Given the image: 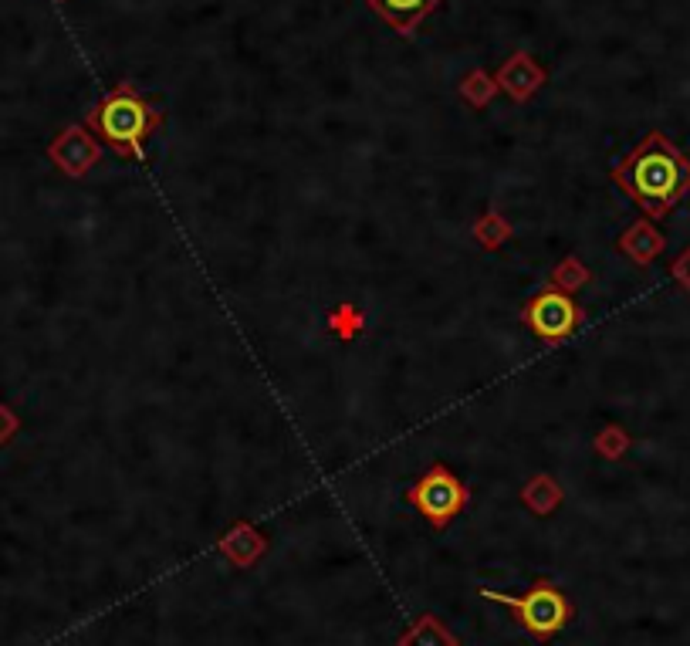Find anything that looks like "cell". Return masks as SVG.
Segmentation results:
<instances>
[{
  "label": "cell",
  "mask_w": 690,
  "mask_h": 646,
  "mask_svg": "<svg viewBox=\"0 0 690 646\" xmlns=\"http://www.w3.org/2000/svg\"><path fill=\"white\" fill-rule=\"evenodd\" d=\"M515 237V227L511 220L501 214V210H488L474 220V241L484 247V251H501L504 244Z\"/></svg>",
  "instance_id": "obj_12"
},
{
  "label": "cell",
  "mask_w": 690,
  "mask_h": 646,
  "mask_svg": "<svg viewBox=\"0 0 690 646\" xmlns=\"http://www.w3.org/2000/svg\"><path fill=\"white\" fill-rule=\"evenodd\" d=\"M400 646H457V640L440 626V619L423 616L420 623L403 636Z\"/></svg>",
  "instance_id": "obj_17"
},
{
  "label": "cell",
  "mask_w": 690,
  "mask_h": 646,
  "mask_svg": "<svg viewBox=\"0 0 690 646\" xmlns=\"http://www.w3.org/2000/svg\"><path fill=\"white\" fill-rule=\"evenodd\" d=\"M369 11H376L396 34H413L427 14L437 11L444 0H362Z\"/></svg>",
  "instance_id": "obj_8"
},
{
  "label": "cell",
  "mask_w": 690,
  "mask_h": 646,
  "mask_svg": "<svg viewBox=\"0 0 690 646\" xmlns=\"http://www.w3.org/2000/svg\"><path fill=\"white\" fill-rule=\"evenodd\" d=\"M670 274H674V281H677V285L684 288L687 295H690V247H687V251L680 254V258L674 261V268H670Z\"/></svg>",
  "instance_id": "obj_19"
},
{
  "label": "cell",
  "mask_w": 690,
  "mask_h": 646,
  "mask_svg": "<svg viewBox=\"0 0 690 646\" xmlns=\"http://www.w3.org/2000/svg\"><path fill=\"white\" fill-rule=\"evenodd\" d=\"M48 159L58 166L65 176L72 180H82L102 163V139L92 136L88 126H68L61 129L48 146Z\"/></svg>",
  "instance_id": "obj_6"
},
{
  "label": "cell",
  "mask_w": 690,
  "mask_h": 646,
  "mask_svg": "<svg viewBox=\"0 0 690 646\" xmlns=\"http://www.w3.org/2000/svg\"><path fill=\"white\" fill-rule=\"evenodd\" d=\"M613 180L650 220H660L690 193V159L670 136L647 132L643 143L613 166Z\"/></svg>",
  "instance_id": "obj_1"
},
{
  "label": "cell",
  "mask_w": 690,
  "mask_h": 646,
  "mask_svg": "<svg viewBox=\"0 0 690 646\" xmlns=\"http://www.w3.org/2000/svg\"><path fill=\"white\" fill-rule=\"evenodd\" d=\"M498 92L501 88H498V82H494V75H488L484 68H471V72L460 78V85H457V95L471 105V109H488Z\"/></svg>",
  "instance_id": "obj_13"
},
{
  "label": "cell",
  "mask_w": 690,
  "mask_h": 646,
  "mask_svg": "<svg viewBox=\"0 0 690 646\" xmlns=\"http://www.w3.org/2000/svg\"><path fill=\"white\" fill-rule=\"evenodd\" d=\"M589 281H592V271L575 258V254H565V258L552 268V274H548V288H559V291H565V295L582 291Z\"/></svg>",
  "instance_id": "obj_14"
},
{
  "label": "cell",
  "mask_w": 690,
  "mask_h": 646,
  "mask_svg": "<svg viewBox=\"0 0 690 646\" xmlns=\"http://www.w3.org/2000/svg\"><path fill=\"white\" fill-rule=\"evenodd\" d=\"M582 318H586V312L575 305L572 295H565L559 288H542L521 308L525 329L545 345H559L565 339H572L575 329L582 325Z\"/></svg>",
  "instance_id": "obj_5"
},
{
  "label": "cell",
  "mask_w": 690,
  "mask_h": 646,
  "mask_svg": "<svg viewBox=\"0 0 690 646\" xmlns=\"http://www.w3.org/2000/svg\"><path fill=\"white\" fill-rule=\"evenodd\" d=\"M220 552L227 555L230 562H237V565H254L261 559L264 552H268V538L254 532L251 525H237V528H230V532L220 538Z\"/></svg>",
  "instance_id": "obj_10"
},
{
  "label": "cell",
  "mask_w": 690,
  "mask_h": 646,
  "mask_svg": "<svg viewBox=\"0 0 690 646\" xmlns=\"http://www.w3.org/2000/svg\"><path fill=\"white\" fill-rule=\"evenodd\" d=\"M562 501H565V491H562V484L555 481L552 474H535L532 481L521 488V504H525L532 515L548 518Z\"/></svg>",
  "instance_id": "obj_11"
},
{
  "label": "cell",
  "mask_w": 690,
  "mask_h": 646,
  "mask_svg": "<svg viewBox=\"0 0 690 646\" xmlns=\"http://www.w3.org/2000/svg\"><path fill=\"white\" fill-rule=\"evenodd\" d=\"M163 126V112L136 92V85L119 82L88 112V129L102 136L122 159H146V143Z\"/></svg>",
  "instance_id": "obj_2"
},
{
  "label": "cell",
  "mask_w": 690,
  "mask_h": 646,
  "mask_svg": "<svg viewBox=\"0 0 690 646\" xmlns=\"http://www.w3.org/2000/svg\"><path fill=\"white\" fill-rule=\"evenodd\" d=\"M329 329H332L335 339L352 342V339H359L362 329H366V315H362L359 305L342 302V305H335L329 312Z\"/></svg>",
  "instance_id": "obj_15"
},
{
  "label": "cell",
  "mask_w": 690,
  "mask_h": 646,
  "mask_svg": "<svg viewBox=\"0 0 690 646\" xmlns=\"http://www.w3.org/2000/svg\"><path fill=\"white\" fill-rule=\"evenodd\" d=\"M616 244H619V251H623L626 258L647 268V264H653L663 254V247H667V237L660 234L657 224H653L650 217H640V220H633V224L626 227L623 234H619Z\"/></svg>",
  "instance_id": "obj_9"
},
{
  "label": "cell",
  "mask_w": 690,
  "mask_h": 646,
  "mask_svg": "<svg viewBox=\"0 0 690 646\" xmlns=\"http://www.w3.org/2000/svg\"><path fill=\"white\" fill-rule=\"evenodd\" d=\"M630 447H633V437L619 427V423H606V427L592 437V450L603 460H623L630 454Z\"/></svg>",
  "instance_id": "obj_16"
},
{
  "label": "cell",
  "mask_w": 690,
  "mask_h": 646,
  "mask_svg": "<svg viewBox=\"0 0 690 646\" xmlns=\"http://www.w3.org/2000/svg\"><path fill=\"white\" fill-rule=\"evenodd\" d=\"M488 603H498L504 609H511V613L518 616L521 630L528 636H535L538 643H548L555 633L565 630L572 619V603L569 596L555 586V582H535L532 589L525 592V596H511V592H498V589H477Z\"/></svg>",
  "instance_id": "obj_3"
},
{
  "label": "cell",
  "mask_w": 690,
  "mask_h": 646,
  "mask_svg": "<svg viewBox=\"0 0 690 646\" xmlns=\"http://www.w3.org/2000/svg\"><path fill=\"white\" fill-rule=\"evenodd\" d=\"M494 82H498L501 92H508L515 102H528L532 95L548 82V72L538 61L528 55V51H515L504 65L498 68V75H494Z\"/></svg>",
  "instance_id": "obj_7"
},
{
  "label": "cell",
  "mask_w": 690,
  "mask_h": 646,
  "mask_svg": "<svg viewBox=\"0 0 690 646\" xmlns=\"http://www.w3.org/2000/svg\"><path fill=\"white\" fill-rule=\"evenodd\" d=\"M406 504L417 508L427 525L447 528L471 504V491L447 464H430V471L413 488H406Z\"/></svg>",
  "instance_id": "obj_4"
},
{
  "label": "cell",
  "mask_w": 690,
  "mask_h": 646,
  "mask_svg": "<svg viewBox=\"0 0 690 646\" xmlns=\"http://www.w3.org/2000/svg\"><path fill=\"white\" fill-rule=\"evenodd\" d=\"M17 430H21V417H17L7 403H0V447L11 444V440L17 437Z\"/></svg>",
  "instance_id": "obj_18"
}]
</instances>
